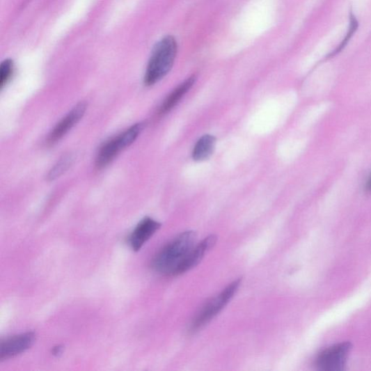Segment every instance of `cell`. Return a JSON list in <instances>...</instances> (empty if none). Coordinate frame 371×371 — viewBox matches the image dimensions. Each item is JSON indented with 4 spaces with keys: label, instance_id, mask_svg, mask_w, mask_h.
Segmentation results:
<instances>
[{
    "label": "cell",
    "instance_id": "7",
    "mask_svg": "<svg viewBox=\"0 0 371 371\" xmlns=\"http://www.w3.org/2000/svg\"><path fill=\"white\" fill-rule=\"evenodd\" d=\"M86 108V102L78 103L52 130L47 138V143L54 145L62 139L81 120L85 114Z\"/></svg>",
    "mask_w": 371,
    "mask_h": 371
},
{
    "label": "cell",
    "instance_id": "8",
    "mask_svg": "<svg viewBox=\"0 0 371 371\" xmlns=\"http://www.w3.org/2000/svg\"><path fill=\"white\" fill-rule=\"evenodd\" d=\"M217 241V237L215 235H210L203 239L198 245L194 246L191 251L188 253L186 258L180 265V267L176 269L174 276L181 275L198 265L204 258L205 255L211 249L213 248Z\"/></svg>",
    "mask_w": 371,
    "mask_h": 371
},
{
    "label": "cell",
    "instance_id": "16",
    "mask_svg": "<svg viewBox=\"0 0 371 371\" xmlns=\"http://www.w3.org/2000/svg\"><path fill=\"white\" fill-rule=\"evenodd\" d=\"M366 189L368 191L371 192V175L370 176L367 184H366Z\"/></svg>",
    "mask_w": 371,
    "mask_h": 371
},
{
    "label": "cell",
    "instance_id": "11",
    "mask_svg": "<svg viewBox=\"0 0 371 371\" xmlns=\"http://www.w3.org/2000/svg\"><path fill=\"white\" fill-rule=\"evenodd\" d=\"M216 143V139L214 136L205 135L199 139L194 146L192 157L196 161L207 160L213 155Z\"/></svg>",
    "mask_w": 371,
    "mask_h": 371
},
{
    "label": "cell",
    "instance_id": "6",
    "mask_svg": "<svg viewBox=\"0 0 371 371\" xmlns=\"http://www.w3.org/2000/svg\"><path fill=\"white\" fill-rule=\"evenodd\" d=\"M36 340L33 332H26L12 336L3 340L0 345V360L6 361L22 354L30 349Z\"/></svg>",
    "mask_w": 371,
    "mask_h": 371
},
{
    "label": "cell",
    "instance_id": "5",
    "mask_svg": "<svg viewBox=\"0 0 371 371\" xmlns=\"http://www.w3.org/2000/svg\"><path fill=\"white\" fill-rule=\"evenodd\" d=\"M351 346L349 343L333 345L321 353L316 361L317 367L322 370L338 371L346 365Z\"/></svg>",
    "mask_w": 371,
    "mask_h": 371
},
{
    "label": "cell",
    "instance_id": "3",
    "mask_svg": "<svg viewBox=\"0 0 371 371\" xmlns=\"http://www.w3.org/2000/svg\"><path fill=\"white\" fill-rule=\"evenodd\" d=\"M144 127L143 123H136L125 132L104 144L97 155L96 166L99 169H102L109 166L120 152L134 143Z\"/></svg>",
    "mask_w": 371,
    "mask_h": 371
},
{
    "label": "cell",
    "instance_id": "13",
    "mask_svg": "<svg viewBox=\"0 0 371 371\" xmlns=\"http://www.w3.org/2000/svg\"><path fill=\"white\" fill-rule=\"evenodd\" d=\"M358 22L357 21L356 16L351 13L349 31L346 34V36L345 39L342 40V43L338 47L337 49H336L331 53V54L329 55V57H332L335 55L338 54V53L341 52L346 47L347 43L349 42V40L352 38L353 35H354V33L358 30Z\"/></svg>",
    "mask_w": 371,
    "mask_h": 371
},
{
    "label": "cell",
    "instance_id": "2",
    "mask_svg": "<svg viewBox=\"0 0 371 371\" xmlns=\"http://www.w3.org/2000/svg\"><path fill=\"white\" fill-rule=\"evenodd\" d=\"M177 51V42L172 36H167L157 43L146 70L145 83L147 86L157 84L171 72Z\"/></svg>",
    "mask_w": 371,
    "mask_h": 371
},
{
    "label": "cell",
    "instance_id": "15",
    "mask_svg": "<svg viewBox=\"0 0 371 371\" xmlns=\"http://www.w3.org/2000/svg\"><path fill=\"white\" fill-rule=\"evenodd\" d=\"M61 352H62V348L60 346L53 349V351H52L53 355H55V356H58L61 354Z\"/></svg>",
    "mask_w": 371,
    "mask_h": 371
},
{
    "label": "cell",
    "instance_id": "14",
    "mask_svg": "<svg viewBox=\"0 0 371 371\" xmlns=\"http://www.w3.org/2000/svg\"><path fill=\"white\" fill-rule=\"evenodd\" d=\"M14 73V64L11 60L4 61L0 66V89L10 81Z\"/></svg>",
    "mask_w": 371,
    "mask_h": 371
},
{
    "label": "cell",
    "instance_id": "9",
    "mask_svg": "<svg viewBox=\"0 0 371 371\" xmlns=\"http://www.w3.org/2000/svg\"><path fill=\"white\" fill-rule=\"evenodd\" d=\"M161 226L160 223L149 217L141 220L129 237V242L132 249L135 252L140 251Z\"/></svg>",
    "mask_w": 371,
    "mask_h": 371
},
{
    "label": "cell",
    "instance_id": "10",
    "mask_svg": "<svg viewBox=\"0 0 371 371\" xmlns=\"http://www.w3.org/2000/svg\"><path fill=\"white\" fill-rule=\"evenodd\" d=\"M196 81V76H192L181 84L178 87H176L165 100L159 113H160L161 115H164L171 111L189 91Z\"/></svg>",
    "mask_w": 371,
    "mask_h": 371
},
{
    "label": "cell",
    "instance_id": "4",
    "mask_svg": "<svg viewBox=\"0 0 371 371\" xmlns=\"http://www.w3.org/2000/svg\"><path fill=\"white\" fill-rule=\"evenodd\" d=\"M241 285V280L238 279L229 285L219 294L211 299L198 313L191 325V331L196 332L205 326L231 301L234 295L238 291Z\"/></svg>",
    "mask_w": 371,
    "mask_h": 371
},
{
    "label": "cell",
    "instance_id": "12",
    "mask_svg": "<svg viewBox=\"0 0 371 371\" xmlns=\"http://www.w3.org/2000/svg\"><path fill=\"white\" fill-rule=\"evenodd\" d=\"M75 161V157L72 154L63 155L57 164L52 168L47 175L49 181H54L64 174L70 167L72 166Z\"/></svg>",
    "mask_w": 371,
    "mask_h": 371
},
{
    "label": "cell",
    "instance_id": "1",
    "mask_svg": "<svg viewBox=\"0 0 371 371\" xmlns=\"http://www.w3.org/2000/svg\"><path fill=\"white\" fill-rule=\"evenodd\" d=\"M197 235L185 232L172 239L158 252L152 261V267L157 273L174 276L180 265L196 245Z\"/></svg>",
    "mask_w": 371,
    "mask_h": 371
}]
</instances>
